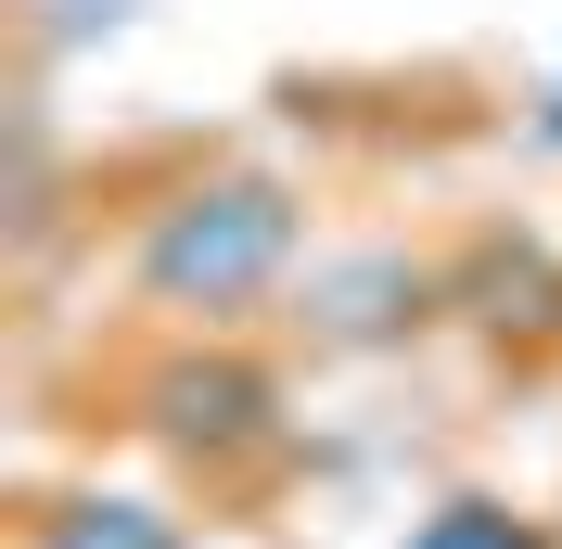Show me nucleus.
Segmentation results:
<instances>
[{
  "instance_id": "nucleus-2",
  "label": "nucleus",
  "mask_w": 562,
  "mask_h": 549,
  "mask_svg": "<svg viewBox=\"0 0 562 549\" xmlns=\"http://www.w3.org/2000/svg\"><path fill=\"white\" fill-rule=\"evenodd\" d=\"M128 422L217 473V460H256V447L281 435V383L256 371L244 345H167V358L128 383Z\"/></svg>"
},
{
  "instance_id": "nucleus-6",
  "label": "nucleus",
  "mask_w": 562,
  "mask_h": 549,
  "mask_svg": "<svg viewBox=\"0 0 562 549\" xmlns=\"http://www.w3.org/2000/svg\"><path fill=\"white\" fill-rule=\"evenodd\" d=\"M525 141H537V154H562V77H550V90H537V115H525Z\"/></svg>"
},
{
  "instance_id": "nucleus-1",
  "label": "nucleus",
  "mask_w": 562,
  "mask_h": 549,
  "mask_svg": "<svg viewBox=\"0 0 562 549\" xmlns=\"http://www.w3.org/2000/svg\"><path fill=\"white\" fill-rule=\"evenodd\" d=\"M294 256H307V205H294V179L269 167H205V179H179L167 205L140 217L128 243V294L140 307H167V320H256L294 281Z\"/></svg>"
},
{
  "instance_id": "nucleus-5",
  "label": "nucleus",
  "mask_w": 562,
  "mask_h": 549,
  "mask_svg": "<svg viewBox=\"0 0 562 549\" xmlns=\"http://www.w3.org/2000/svg\"><path fill=\"white\" fill-rule=\"evenodd\" d=\"M409 549H550V524L512 512V498H486V485H460V498H435V512L409 524Z\"/></svg>"
},
{
  "instance_id": "nucleus-4",
  "label": "nucleus",
  "mask_w": 562,
  "mask_h": 549,
  "mask_svg": "<svg viewBox=\"0 0 562 549\" xmlns=\"http://www.w3.org/2000/svg\"><path fill=\"white\" fill-rule=\"evenodd\" d=\"M26 549H192V537H179V512H154L128 485H77V498H38Z\"/></svg>"
},
{
  "instance_id": "nucleus-3",
  "label": "nucleus",
  "mask_w": 562,
  "mask_h": 549,
  "mask_svg": "<svg viewBox=\"0 0 562 549\" xmlns=\"http://www.w3.org/2000/svg\"><path fill=\"white\" fill-rule=\"evenodd\" d=\"M448 307H473V320H525V333H562V269L537 256V243H473L448 269Z\"/></svg>"
}]
</instances>
